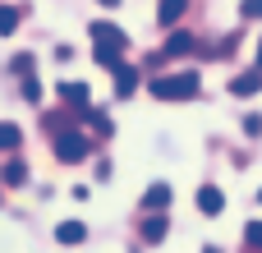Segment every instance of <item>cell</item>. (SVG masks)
I'll return each mask as SVG.
<instances>
[{
  "label": "cell",
  "mask_w": 262,
  "mask_h": 253,
  "mask_svg": "<svg viewBox=\"0 0 262 253\" xmlns=\"http://www.w3.org/2000/svg\"><path fill=\"white\" fill-rule=\"evenodd\" d=\"M97 5H106V9H115V5H120V0H97Z\"/></svg>",
  "instance_id": "603a6c76"
},
{
  "label": "cell",
  "mask_w": 262,
  "mask_h": 253,
  "mask_svg": "<svg viewBox=\"0 0 262 253\" xmlns=\"http://www.w3.org/2000/svg\"><path fill=\"white\" fill-rule=\"evenodd\" d=\"M239 9H244V18H262V0H244Z\"/></svg>",
  "instance_id": "7402d4cb"
},
{
  "label": "cell",
  "mask_w": 262,
  "mask_h": 253,
  "mask_svg": "<svg viewBox=\"0 0 262 253\" xmlns=\"http://www.w3.org/2000/svg\"><path fill=\"white\" fill-rule=\"evenodd\" d=\"M221 207H226V198H221V189H198V212L203 217H221Z\"/></svg>",
  "instance_id": "ba28073f"
},
{
  "label": "cell",
  "mask_w": 262,
  "mask_h": 253,
  "mask_svg": "<svg viewBox=\"0 0 262 253\" xmlns=\"http://www.w3.org/2000/svg\"><path fill=\"white\" fill-rule=\"evenodd\" d=\"M60 101H64V106H74V111H88V83H78V78L60 83Z\"/></svg>",
  "instance_id": "5b68a950"
},
{
  "label": "cell",
  "mask_w": 262,
  "mask_h": 253,
  "mask_svg": "<svg viewBox=\"0 0 262 253\" xmlns=\"http://www.w3.org/2000/svg\"><path fill=\"white\" fill-rule=\"evenodd\" d=\"M88 32H92V41H97V46H106V51H124V46H129V32H124V28H115V23H106V18L88 23Z\"/></svg>",
  "instance_id": "3957f363"
},
{
  "label": "cell",
  "mask_w": 262,
  "mask_h": 253,
  "mask_svg": "<svg viewBox=\"0 0 262 253\" xmlns=\"http://www.w3.org/2000/svg\"><path fill=\"white\" fill-rule=\"evenodd\" d=\"M258 203H262V194H258Z\"/></svg>",
  "instance_id": "d4e9b609"
},
{
  "label": "cell",
  "mask_w": 262,
  "mask_h": 253,
  "mask_svg": "<svg viewBox=\"0 0 262 253\" xmlns=\"http://www.w3.org/2000/svg\"><path fill=\"white\" fill-rule=\"evenodd\" d=\"M88 152H92V143H88L78 129H64V134H55V157H60V161H69V166H74V161H83Z\"/></svg>",
  "instance_id": "7a4b0ae2"
},
{
  "label": "cell",
  "mask_w": 262,
  "mask_h": 253,
  "mask_svg": "<svg viewBox=\"0 0 262 253\" xmlns=\"http://www.w3.org/2000/svg\"><path fill=\"white\" fill-rule=\"evenodd\" d=\"M166 230H170V226H166V217H157V212L143 221V240H147V244H161V240H166Z\"/></svg>",
  "instance_id": "4fadbf2b"
},
{
  "label": "cell",
  "mask_w": 262,
  "mask_h": 253,
  "mask_svg": "<svg viewBox=\"0 0 262 253\" xmlns=\"http://www.w3.org/2000/svg\"><path fill=\"white\" fill-rule=\"evenodd\" d=\"M143 207H147V212H166V207H170V184H152V189L143 194Z\"/></svg>",
  "instance_id": "9c48e42d"
},
{
  "label": "cell",
  "mask_w": 262,
  "mask_h": 253,
  "mask_svg": "<svg viewBox=\"0 0 262 253\" xmlns=\"http://www.w3.org/2000/svg\"><path fill=\"white\" fill-rule=\"evenodd\" d=\"M0 180H5V184H23V180H28V166H23L18 157H14V161H5V171H0Z\"/></svg>",
  "instance_id": "9a60e30c"
},
{
  "label": "cell",
  "mask_w": 262,
  "mask_h": 253,
  "mask_svg": "<svg viewBox=\"0 0 262 253\" xmlns=\"http://www.w3.org/2000/svg\"><path fill=\"white\" fill-rule=\"evenodd\" d=\"M111 74H115V97H134V92H138V69H134V65L120 60Z\"/></svg>",
  "instance_id": "277c9868"
},
{
  "label": "cell",
  "mask_w": 262,
  "mask_h": 253,
  "mask_svg": "<svg viewBox=\"0 0 262 253\" xmlns=\"http://www.w3.org/2000/svg\"><path fill=\"white\" fill-rule=\"evenodd\" d=\"M18 23H23V9L18 5H0V37H14Z\"/></svg>",
  "instance_id": "7c38bea8"
},
{
  "label": "cell",
  "mask_w": 262,
  "mask_h": 253,
  "mask_svg": "<svg viewBox=\"0 0 262 253\" xmlns=\"http://www.w3.org/2000/svg\"><path fill=\"white\" fill-rule=\"evenodd\" d=\"M23 97H28L32 106L41 101V83H37V74H28V78H23Z\"/></svg>",
  "instance_id": "ffe728a7"
},
{
  "label": "cell",
  "mask_w": 262,
  "mask_h": 253,
  "mask_svg": "<svg viewBox=\"0 0 262 253\" xmlns=\"http://www.w3.org/2000/svg\"><path fill=\"white\" fill-rule=\"evenodd\" d=\"M244 244L262 253V221H249V226H244Z\"/></svg>",
  "instance_id": "e0dca14e"
},
{
  "label": "cell",
  "mask_w": 262,
  "mask_h": 253,
  "mask_svg": "<svg viewBox=\"0 0 262 253\" xmlns=\"http://www.w3.org/2000/svg\"><path fill=\"white\" fill-rule=\"evenodd\" d=\"M92 60H97L101 69H115V65H120V51H106V46H97V51H92Z\"/></svg>",
  "instance_id": "ac0fdd59"
},
{
  "label": "cell",
  "mask_w": 262,
  "mask_h": 253,
  "mask_svg": "<svg viewBox=\"0 0 262 253\" xmlns=\"http://www.w3.org/2000/svg\"><path fill=\"white\" fill-rule=\"evenodd\" d=\"M55 240H60V244H83V240H88V226H83V221H60V226H55Z\"/></svg>",
  "instance_id": "30bf717a"
},
{
  "label": "cell",
  "mask_w": 262,
  "mask_h": 253,
  "mask_svg": "<svg viewBox=\"0 0 262 253\" xmlns=\"http://www.w3.org/2000/svg\"><path fill=\"white\" fill-rule=\"evenodd\" d=\"M258 69H262V37H258Z\"/></svg>",
  "instance_id": "cb8c5ba5"
},
{
  "label": "cell",
  "mask_w": 262,
  "mask_h": 253,
  "mask_svg": "<svg viewBox=\"0 0 262 253\" xmlns=\"http://www.w3.org/2000/svg\"><path fill=\"white\" fill-rule=\"evenodd\" d=\"M83 120H88V124H92V129H97V134H106V138H111V129H115V124H111V115H106V111H83Z\"/></svg>",
  "instance_id": "2e32d148"
},
{
  "label": "cell",
  "mask_w": 262,
  "mask_h": 253,
  "mask_svg": "<svg viewBox=\"0 0 262 253\" xmlns=\"http://www.w3.org/2000/svg\"><path fill=\"white\" fill-rule=\"evenodd\" d=\"M244 134L258 138V134H262V115H244Z\"/></svg>",
  "instance_id": "44dd1931"
},
{
  "label": "cell",
  "mask_w": 262,
  "mask_h": 253,
  "mask_svg": "<svg viewBox=\"0 0 262 253\" xmlns=\"http://www.w3.org/2000/svg\"><path fill=\"white\" fill-rule=\"evenodd\" d=\"M184 9H189V0H161V5H157V23H161V28H175V23L184 18Z\"/></svg>",
  "instance_id": "52a82bcc"
},
{
  "label": "cell",
  "mask_w": 262,
  "mask_h": 253,
  "mask_svg": "<svg viewBox=\"0 0 262 253\" xmlns=\"http://www.w3.org/2000/svg\"><path fill=\"white\" fill-rule=\"evenodd\" d=\"M9 69H14V74H32V69H37V60H32L28 51H18V55L9 60Z\"/></svg>",
  "instance_id": "d6986e66"
},
{
  "label": "cell",
  "mask_w": 262,
  "mask_h": 253,
  "mask_svg": "<svg viewBox=\"0 0 262 253\" xmlns=\"http://www.w3.org/2000/svg\"><path fill=\"white\" fill-rule=\"evenodd\" d=\"M230 92H235V97H258L262 92V69H244V74L230 83Z\"/></svg>",
  "instance_id": "8992f818"
},
{
  "label": "cell",
  "mask_w": 262,
  "mask_h": 253,
  "mask_svg": "<svg viewBox=\"0 0 262 253\" xmlns=\"http://www.w3.org/2000/svg\"><path fill=\"white\" fill-rule=\"evenodd\" d=\"M18 143H23V134H18V124H9V120H0V152H18Z\"/></svg>",
  "instance_id": "5bb4252c"
},
{
  "label": "cell",
  "mask_w": 262,
  "mask_h": 253,
  "mask_svg": "<svg viewBox=\"0 0 262 253\" xmlns=\"http://www.w3.org/2000/svg\"><path fill=\"white\" fill-rule=\"evenodd\" d=\"M189 51H193V37H189V32H170L166 46H161V55H170V60H175V55H189Z\"/></svg>",
  "instance_id": "8fae6325"
},
{
  "label": "cell",
  "mask_w": 262,
  "mask_h": 253,
  "mask_svg": "<svg viewBox=\"0 0 262 253\" xmlns=\"http://www.w3.org/2000/svg\"><path fill=\"white\" fill-rule=\"evenodd\" d=\"M198 88H203V78H198L193 69H180V74H157V78L147 83V92H152L157 101H189V97H198Z\"/></svg>",
  "instance_id": "6da1fadb"
}]
</instances>
